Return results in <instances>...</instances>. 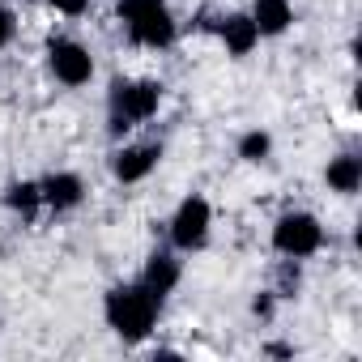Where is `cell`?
I'll use <instances>...</instances> for the list:
<instances>
[{"instance_id": "9a60e30c", "label": "cell", "mask_w": 362, "mask_h": 362, "mask_svg": "<svg viewBox=\"0 0 362 362\" xmlns=\"http://www.w3.org/2000/svg\"><path fill=\"white\" fill-rule=\"evenodd\" d=\"M298 281H303V273H298V260H286L281 269H277V298H294V290H298Z\"/></svg>"}, {"instance_id": "e0dca14e", "label": "cell", "mask_w": 362, "mask_h": 362, "mask_svg": "<svg viewBox=\"0 0 362 362\" xmlns=\"http://www.w3.org/2000/svg\"><path fill=\"white\" fill-rule=\"evenodd\" d=\"M9 39H13V13L0 9V47H9Z\"/></svg>"}, {"instance_id": "ac0fdd59", "label": "cell", "mask_w": 362, "mask_h": 362, "mask_svg": "<svg viewBox=\"0 0 362 362\" xmlns=\"http://www.w3.org/2000/svg\"><path fill=\"white\" fill-rule=\"evenodd\" d=\"M252 311L269 320V315H273V294H256V298H252Z\"/></svg>"}, {"instance_id": "ba28073f", "label": "cell", "mask_w": 362, "mask_h": 362, "mask_svg": "<svg viewBox=\"0 0 362 362\" xmlns=\"http://www.w3.org/2000/svg\"><path fill=\"white\" fill-rule=\"evenodd\" d=\"M39 188H43V205H52L56 214L77 209V205L86 201V184H81V175H73V170H56V175H47Z\"/></svg>"}, {"instance_id": "6da1fadb", "label": "cell", "mask_w": 362, "mask_h": 362, "mask_svg": "<svg viewBox=\"0 0 362 362\" xmlns=\"http://www.w3.org/2000/svg\"><path fill=\"white\" fill-rule=\"evenodd\" d=\"M158 298L136 281V286H115L111 294H107V324H111V332L115 337H124L128 345L132 341H145L149 332H153V324H158Z\"/></svg>"}, {"instance_id": "8fae6325", "label": "cell", "mask_w": 362, "mask_h": 362, "mask_svg": "<svg viewBox=\"0 0 362 362\" xmlns=\"http://www.w3.org/2000/svg\"><path fill=\"white\" fill-rule=\"evenodd\" d=\"M218 35H222V43H226L230 56H247V52L260 43V30H256L252 13H230V18H222V22H218Z\"/></svg>"}, {"instance_id": "7c38bea8", "label": "cell", "mask_w": 362, "mask_h": 362, "mask_svg": "<svg viewBox=\"0 0 362 362\" xmlns=\"http://www.w3.org/2000/svg\"><path fill=\"white\" fill-rule=\"evenodd\" d=\"M324 179H328V188H332V192H341V197H354V192L362 188V162H358L354 153H337V158L328 162Z\"/></svg>"}, {"instance_id": "4fadbf2b", "label": "cell", "mask_w": 362, "mask_h": 362, "mask_svg": "<svg viewBox=\"0 0 362 362\" xmlns=\"http://www.w3.org/2000/svg\"><path fill=\"white\" fill-rule=\"evenodd\" d=\"M5 205L13 214H22V218H35L39 205H43V188L35 179H18V184H9V192H5Z\"/></svg>"}, {"instance_id": "3957f363", "label": "cell", "mask_w": 362, "mask_h": 362, "mask_svg": "<svg viewBox=\"0 0 362 362\" xmlns=\"http://www.w3.org/2000/svg\"><path fill=\"white\" fill-rule=\"evenodd\" d=\"M162 107V86L158 81H115L111 86V132H128L132 124L149 119Z\"/></svg>"}, {"instance_id": "7a4b0ae2", "label": "cell", "mask_w": 362, "mask_h": 362, "mask_svg": "<svg viewBox=\"0 0 362 362\" xmlns=\"http://www.w3.org/2000/svg\"><path fill=\"white\" fill-rule=\"evenodd\" d=\"M119 18L141 47H170L175 43V18L162 0H119Z\"/></svg>"}, {"instance_id": "52a82bcc", "label": "cell", "mask_w": 362, "mask_h": 362, "mask_svg": "<svg viewBox=\"0 0 362 362\" xmlns=\"http://www.w3.org/2000/svg\"><path fill=\"white\" fill-rule=\"evenodd\" d=\"M162 162V145H124L115 158H111V170H115V179L119 184H141V179H149L153 175V166Z\"/></svg>"}, {"instance_id": "8992f818", "label": "cell", "mask_w": 362, "mask_h": 362, "mask_svg": "<svg viewBox=\"0 0 362 362\" xmlns=\"http://www.w3.org/2000/svg\"><path fill=\"white\" fill-rule=\"evenodd\" d=\"M47 64H52V73H56L60 86H86V81L94 77V56H90V47H81L77 39H52Z\"/></svg>"}, {"instance_id": "277c9868", "label": "cell", "mask_w": 362, "mask_h": 362, "mask_svg": "<svg viewBox=\"0 0 362 362\" xmlns=\"http://www.w3.org/2000/svg\"><path fill=\"white\" fill-rule=\"evenodd\" d=\"M273 247L286 260H307L324 247V226L311 214H281L273 226Z\"/></svg>"}, {"instance_id": "5bb4252c", "label": "cell", "mask_w": 362, "mask_h": 362, "mask_svg": "<svg viewBox=\"0 0 362 362\" xmlns=\"http://www.w3.org/2000/svg\"><path fill=\"white\" fill-rule=\"evenodd\" d=\"M269 153H273V136L269 132H260V128L243 132V141H239V158L243 162H264Z\"/></svg>"}, {"instance_id": "5b68a950", "label": "cell", "mask_w": 362, "mask_h": 362, "mask_svg": "<svg viewBox=\"0 0 362 362\" xmlns=\"http://www.w3.org/2000/svg\"><path fill=\"white\" fill-rule=\"evenodd\" d=\"M209 226H214V209L205 197H188L184 205L175 209L170 218V243L179 252H201L205 239H209Z\"/></svg>"}, {"instance_id": "30bf717a", "label": "cell", "mask_w": 362, "mask_h": 362, "mask_svg": "<svg viewBox=\"0 0 362 362\" xmlns=\"http://www.w3.org/2000/svg\"><path fill=\"white\" fill-rule=\"evenodd\" d=\"M252 22H256L260 39H277V35L290 30L294 5H290V0H256V5H252Z\"/></svg>"}, {"instance_id": "2e32d148", "label": "cell", "mask_w": 362, "mask_h": 362, "mask_svg": "<svg viewBox=\"0 0 362 362\" xmlns=\"http://www.w3.org/2000/svg\"><path fill=\"white\" fill-rule=\"evenodd\" d=\"M52 9L64 13V18H81V13L90 9V0H52Z\"/></svg>"}, {"instance_id": "9c48e42d", "label": "cell", "mask_w": 362, "mask_h": 362, "mask_svg": "<svg viewBox=\"0 0 362 362\" xmlns=\"http://www.w3.org/2000/svg\"><path fill=\"white\" fill-rule=\"evenodd\" d=\"M179 277H184V269H179V260L170 256V252H153L149 256V264H145V273H141V286L162 303L175 286H179Z\"/></svg>"}]
</instances>
